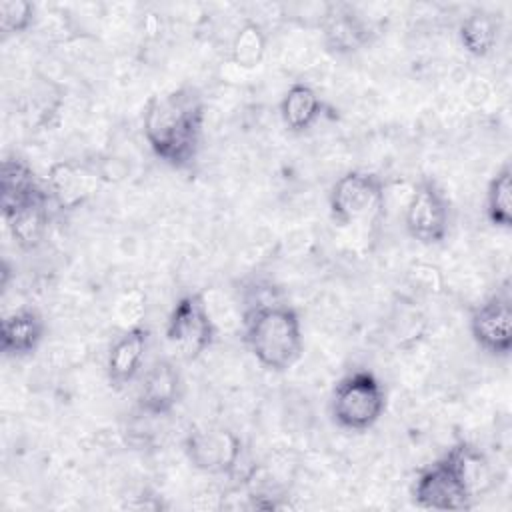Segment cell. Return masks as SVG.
Returning a JSON list of instances; mask_svg holds the SVG:
<instances>
[{
    "mask_svg": "<svg viewBox=\"0 0 512 512\" xmlns=\"http://www.w3.org/2000/svg\"><path fill=\"white\" fill-rule=\"evenodd\" d=\"M190 464L206 474H236L244 456L242 438L230 428H198L184 438Z\"/></svg>",
    "mask_w": 512,
    "mask_h": 512,
    "instance_id": "9",
    "label": "cell"
},
{
    "mask_svg": "<svg viewBox=\"0 0 512 512\" xmlns=\"http://www.w3.org/2000/svg\"><path fill=\"white\" fill-rule=\"evenodd\" d=\"M204 98L194 86L154 94L142 112V132L152 154L170 168H190L204 132Z\"/></svg>",
    "mask_w": 512,
    "mask_h": 512,
    "instance_id": "1",
    "label": "cell"
},
{
    "mask_svg": "<svg viewBox=\"0 0 512 512\" xmlns=\"http://www.w3.org/2000/svg\"><path fill=\"white\" fill-rule=\"evenodd\" d=\"M50 194H42L18 208H14L8 214H2L4 224L8 228V232L12 234V238L16 240V244L24 250H32L36 248L48 230V222H50Z\"/></svg>",
    "mask_w": 512,
    "mask_h": 512,
    "instance_id": "16",
    "label": "cell"
},
{
    "mask_svg": "<svg viewBox=\"0 0 512 512\" xmlns=\"http://www.w3.org/2000/svg\"><path fill=\"white\" fill-rule=\"evenodd\" d=\"M266 46L268 36L264 28L254 20H246L232 38L230 60L242 70H252L264 60Z\"/></svg>",
    "mask_w": 512,
    "mask_h": 512,
    "instance_id": "21",
    "label": "cell"
},
{
    "mask_svg": "<svg viewBox=\"0 0 512 512\" xmlns=\"http://www.w3.org/2000/svg\"><path fill=\"white\" fill-rule=\"evenodd\" d=\"M408 280H410V286L416 290V292H424V294H434V292H440L442 290V276H440V270L432 264H414L410 270H408Z\"/></svg>",
    "mask_w": 512,
    "mask_h": 512,
    "instance_id": "23",
    "label": "cell"
},
{
    "mask_svg": "<svg viewBox=\"0 0 512 512\" xmlns=\"http://www.w3.org/2000/svg\"><path fill=\"white\" fill-rule=\"evenodd\" d=\"M500 38V22L494 12L476 8L466 14L458 26L460 46L474 58L488 56Z\"/></svg>",
    "mask_w": 512,
    "mask_h": 512,
    "instance_id": "18",
    "label": "cell"
},
{
    "mask_svg": "<svg viewBox=\"0 0 512 512\" xmlns=\"http://www.w3.org/2000/svg\"><path fill=\"white\" fill-rule=\"evenodd\" d=\"M36 6L28 0H2L0 2V30L2 36H16L32 28Z\"/></svg>",
    "mask_w": 512,
    "mask_h": 512,
    "instance_id": "22",
    "label": "cell"
},
{
    "mask_svg": "<svg viewBox=\"0 0 512 512\" xmlns=\"http://www.w3.org/2000/svg\"><path fill=\"white\" fill-rule=\"evenodd\" d=\"M404 228L424 246L440 244L448 236L450 202L434 180L422 178L414 184L404 208Z\"/></svg>",
    "mask_w": 512,
    "mask_h": 512,
    "instance_id": "7",
    "label": "cell"
},
{
    "mask_svg": "<svg viewBox=\"0 0 512 512\" xmlns=\"http://www.w3.org/2000/svg\"><path fill=\"white\" fill-rule=\"evenodd\" d=\"M412 500L418 508L442 512L470 510L476 502L450 450L416 474Z\"/></svg>",
    "mask_w": 512,
    "mask_h": 512,
    "instance_id": "6",
    "label": "cell"
},
{
    "mask_svg": "<svg viewBox=\"0 0 512 512\" xmlns=\"http://www.w3.org/2000/svg\"><path fill=\"white\" fill-rule=\"evenodd\" d=\"M386 202V180L368 170H348L330 188L328 208L342 226L374 220Z\"/></svg>",
    "mask_w": 512,
    "mask_h": 512,
    "instance_id": "4",
    "label": "cell"
},
{
    "mask_svg": "<svg viewBox=\"0 0 512 512\" xmlns=\"http://www.w3.org/2000/svg\"><path fill=\"white\" fill-rule=\"evenodd\" d=\"M98 186V174L72 160L54 162L46 174V190L52 202L62 210L80 208Z\"/></svg>",
    "mask_w": 512,
    "mask_h": 512,
    "instance_id": "12",
    "label": "cell"
},
{
    "mask_svg": "<svg viewBox=\"0 0 512 512\" xmlns=\"http://www.w3.org/2000/svg\"><path fill=\"white\" fill-rule=\"evenodd\" d=\"M46 186L38 180L36 172L22 158H4L0 170V208L2 214L46 194Z\"/></svg>",
    "mask_w": 512,
    "mask_h": 512,
    "instance_id": "15",
    "label": "cell"
},
{
    "mask_svg": "<svg viewBox=\"0 0 512 512\" xmlns=\"http://www.w3.org/2000/svg\"><path fill=\"white\" fill-rule=\"evenodd\" d=\"M486 220L494 228L510 230L512 228V168L510 162H504L486 186L484 198Z\"/></svg>",
    "mask_w": 512,
    "mask_h": 512,
    "instance_id": "19",
    "label": "cell"
},
{
    "mask_svg": "<svg viewBox=\"0 0 512 512\" xmlns=\"http://www.w3.org/2000/svg\"><path fill=\"white\" fill-rule=\"evenodd\" d=\"M324 104L318 92L306 82H294L280 100V118L288 132L302 134L322 116Z\"/></svg>",
    "mask_w": 512,
    "mask_h": 512,
    "instance_id": "17",
    "label": "cell"
},
{
    "mask_svg": "<svg viewBox=\"0 0 512 512\" xmlns=\"http://www.w3.org/2000/svg\"><path fill=\"white\" fill-rule=\"evenodd\" d=\"M386 412V390L368 370L342 376L330 396L332 422L348 432L370 430Z\"/></svg>",
    "mask_w": 512,
    "mask_h": 512,
    "instance_id": "3",
    "label": "cell"
},
{
    "mask_svg": "<svg viewBox=\"0 0 512 512\" xmlns=\"http://www.w3.org/2000/svg\"><path fill=\"white\" fill-rule=\"evenodd\" d=\"M468 328L476 346L492 358H508L512 352V298L508 286L470 308Z\"/></svg>",
    "mask_w": 512,
    "mask_h": 512,
    "instance_id": "8",
    "label": "cell"
},
{
    "mask_svg": "<svg viewBox=\"0 0 512 512\" xmlns=\"http://www.w3.org/2000/svg\"><path fill=\"white\" fill-rule=\"evenodd\" d=\"M244 342L260 366L290 370L304 352L300 314L280 302H260L244 312Z\"/></svg>",
    "mask_w": 512,
    "mask_h": 512,
    "instance_id": "2",
    "label": "cell"
},
{
    "mask_svg": "<svg viewBox=\"0 0 512 512\" xmlns=\"http://www.w3.org/2000/svg\"><path fill=\"white\" fill-rule=\"evenodd\" d=\"M46 334L44 316L32 306H20L0 320V348L6 356L24 358L38 350Z\"/></svg>",
    "mask_w": 512,
    "mask_h": 512,
    "instance_id": "14",
    "label": "cell"
},
{
    "mask_svg": "<svg viewBox=\"0 0 512 512\" xmlns=\"http://www.w3.org/2000/svg\"><path fill=\"white\" fill-rule=\"evenodd\" d=\"M184 392V380L176 364L156 358L140 376L136 404L148 416H164L174 410Z\"/></svg>",
    "mask_w": 512,
    "mask_h": 512,
    "instance_id": "10",
    "label": "cell"
},
{
    "mask_svg": "<svg viewBox=\"0 0 512 512\" xmlns=\"http://www.w3.org/2000/svg\"><path fill=\"white\" fill-rule=\"evenodd\" d=\"M148 344L150 330L138 324L126 328L112 342L106 356V376L114 388H122L140 376Z\"/></svg>",
    "mask_w": 512,
    "mask_h": 512,
    "instance_id": "13",
    "label": "cell"
},
{
    "mask_svg": "<svg viewBox=\"0 0 512 512\" xmlns=\"http://www.w3.org/2000/svg\"><path fill=\"white\" fill-rule=\"evenodd\" d=\"M164 336L182 360H196L214 344L216 324L202 292H190L176 300Z\"/></svg>",
    "mask_w": 512,
    "mask_h": 512,
    "instance_id": "5",
    "label": "cell"
},
{
    "mask_svg": "<svg viewBox=\"0 0 512 512\" xmlns=\"http://www.w3.org/2000/svg\"><path fill=\"white\" fill-rule=\"evenodd\" d=\"M460 468V474L464 476L474 500L484 496L492 484H494V474H492V466L488 462V458L484 456V452H480V448H476L470 442H456L452 448H448Z\"/></svg>",
    "mask_w": 512,
    "mask_h": 512,
    "instance_id": "20",
    "label": "cell"
},
{
    "mask_svg": "<svg viewBox=\"0 0 512 512\" xmlns=\"http://www.w3.org/2000/svg\"><path fill=\"white\" fill-rule=\"evenodd\" d=\"M324 46L334 54H352L370 42L368 22L350 6L328 4L320 18Z\"/></svg>",
    "mask_w": 512,
    "mask_h": 512,
    "instance_id": "11",
    "label": "cell"
}]
</instances>
